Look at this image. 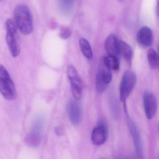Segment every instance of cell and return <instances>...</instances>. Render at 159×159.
I'll list each match as a JSON object with an SVG mask.
<instances>
[{
  "label": "cell",
  "instance_id": "obj_16",
  "mask_svg": "<svg viewBox=\"0 0 159 159\" xmlns=\"http://www.w3.org/2000/svg\"><path fill=\"white\" fill-rule=\"evenodd\" d=\"M79 46L82 53L88 59H91L93 57L92 49L89 43L85 38H81L79 40Z\"/></svg>",
  "mask_w": 159,
  "mask_h": 159
},
{
  "label": "cell",
  "instance_id": "obj_3",
  "mask_svg": "<svg viewBox=\"0 0 159 159\" xmlns=\"http://www.w3.org/2000/svg\"><path fill=\"white\" fill-rule=\"evenodd\" d=\"M6 40L7 46L11 55L13 57H17L20 53V48L17 42L16 35L17 27L15 21L11 19H8L6 22Z\"/></svg>",
  "mask_w": 159,
  "mask_h": 159
},
{
  "label": "cell",
  "instance_id": "obj_20",
  "mask_svg": "<svg viewBox=\"0 0 159 159\" xmlns=\"http://www.w3.org/2000/svg\"><path fill=\"white\" fill-rule=\"evenodd\" d=\"M129 159L126 158V159Z\"/></svg>",
  "mask_w": 159,
  "mask_h": 159
},
{
  "label": "cell",
  "instance_id": "obj_14",
  "mask_svg": "<svg viewBox=\"0 0 159 159\" xmlns=\"http://www.w3.org/2000/svg\"><path fill=\"white\" fill-rule=\"evenodd\" d=\"M41 142L40 133L33 131L27 134L25 138V143L28 146L35 148L38 146Z\"/></svg>",
  "mask_w": 159,
  "mask_h": 159
},
{
  "label": "cell",
  "instance_id": "obj_19",
  "mask_svg": "<svg viewBox=\"0 0 159 159\" xmlns=\"http://www.w3.org/2000/svg\"><path fill=\"white\" fill-rule=\"evenodd\" d=\"M56 132L58 135H61L63 134V130L61 128L58 127L56 128Z\"/></svg>",
  "mask_w": 159,
  "mask_h": 159
},
{
  "label": "cell",
  "instance_id": "obj_17",
  "mask_svg": "<svg viewBox=\"0 0 159 159\" xmlns=\"http://www.w3.org/2000/svg\"><path fill=\"white\" fill-rule=\"evenodd\" d=\"M147 59L151 69L155 70L158 68L159 58L158 54L153 48H150L147 52Z\"/></svg>",
  "mask_w": 159,
  "mask_h": 159
},
{
  "label": "cell",
  "instance_id": "obj_5",
  "mask_svg": "<svg viewBox=\"0 0 159 159\" xmlns=\"http://www.w3.org/2000/svg\"><path fill=\"white\" fill-rule=\"evenodd\" d=\"M112 79L111 70L105 64L102 59L100 61L96 80V89L99 93L106 89Z\"/></svg>",
  "mask_w": 159,
  "mask_h": 159
},
{
  "label": "cell",
  "instance_id": "obj_2",
  "mask_svg": "<svg viewBox=\"0 0 159 159\" xmlns=\"http://www.w3.org/2000/svg\"><path fill=\"white\" fill-rule=\"evenodd\" d=\"M0 93L5 99L14 100L16 95V87L6 69L0 65Z\"/></svg>",
  "mask_w": 159,
  "mask_h": 159
},
{
  "label": "cell",
  "instance_id": "obj_6",
  "mask_svg": "<svg viewBox=\"0 0 159 159\" xmlns=\"http://www.w3.org/2000/svg\"><path fill=\"white\" fill-rule=\"evenodd\" d=\"M67 72L73 96L75 100H80L82 96L83 83L82 80L74 66L69 65L67 68Z\"/></svg>",
  "mask_w": 159,
  "mask_h": 159
},
{
  "label": "cell",
  "instance_id": "obj_11",
  "mask_svg": "<svg viewBox=\"0 0 159 159\" xmlns=\"http://www.w3.org/2000/svg\"><path fill=\"white\" fill-rule=\"evenodd\" d=\"M68 115L72 124L78 125L81 120V111L79 104L76 101H72L68 105Z\"/></svg>",
  "mask_w": 159,
  "mask_h": 159
},
{
  "label": "cell",
  "instance_id": "obj_13",
  "mask_svg": "<svg viewBox=\"0 0 159 159\" xmlns=\"http://www.w3.org/2000/svg\"><path fill=\"white\" fill-rule=\"evenodd\" d=\"M122 56L130 64L133 58V50L129 45L123 41L119 42V56Z\"/></svg>",
  "mask_w": 159,
  "mask_h": 159
},
{
  "label": "cell",
  "instance_id": "obj_21",
  "mask_svg": "<svg viewBox=\"0 0 159 159\" xmlns=\"http://www.w3.org/2000/svg\"><path fill=\"white\" fill-rule=\"evenodd\" d=\"M2 1V0H0V1Z\"/></svg>",
  "mask_w": 159,
  "mask_h": 159
},
{
  "label": "cell",
  "instance_id": "obj_12",
  "mask_svg": "<svg viewBox=\"0 0 159 159\" xmlns=\"http://www.w3.org/2000/svg\"><path fill=\"white\" fill-rule=\"evenodd\" d=\"M119 42L114 34H110L105 40V47L106 52L111 56H119Z\"/></svg>",
  "mask_w": 159,
  "mask_h": 159
},
{
  "label": "cell",
  "instance_id": "obj_4",
  "mask_svg": "<svg viewBox=\"0 0 159 159\" xmlns=\"http://www.w3.org/2000/svg\"><path fill=\"white\" fill-rule=\"evenodd\" d=\"M136 75L132 71L129 70L124 73L120 86V100L125 102L132 92L136 85Z\"/></svg>",
  "mask_w": 159,
  "mask_h": 159
},
{
  "label": "cell",
  "instance_id": "obj_9",
  "mask_svg": "<svg viewBox=\"0 0 159 159\" xmlns=\"http://www.w3.org/2000/svg\"><path fill=\"white\" fill-rule=\"evenodd\" d=\"M107 127L104 123H100L94 128L91 135V141L95 146H101L106 142L107 137Z\"/></svg>",
  "mask_w": 159,
  "mask_h": 159
},
{
  "label": "cell",
  "instance_id": "obj_10",
  "mask_svg": "<svg viewBox=\"0 0 159 159\" xmlns=\"http://www.w3.org/2000/svg\"><path fill=\"white\" fill-rule=\"evenodd\" d=\"M137 40L138 43L143 47L151 46L153 41V32L151 29L146 26L141 28L137 34Z\"/></svg>",
  "mask_w": 159,
  "mask_h": 159
},
{
  "label": "cell",
  "instance_id": "obj_1",
  "mask_svg": "<svg viewBox=\"0 0 159 159\" xmlns=\"http://www.w3.org/2000/svg\"><path fill=\"white\" fill-rule=\"evenodd\" d=\"M14 21L17 29L24 35H29L33 30V23L31 13L25 4H20L14 11Z\"/></svg>",
  "mask_w": 159,
  "mask_h": 159
},
{
  "label": "cell",
  "instance_id": "obj_15",
  "mask_svg": "<svg viewBox=\"0 0 159 159\" xmlns=\"http://www.w3.org/2000/svg\"><path fill=\"white\" fill-rule=\"evenodd\" d=\"M105 64L111 70H118L119 68V61L117 57L108 55L102 58Z\"/></svg>",
  "mask_w": 159,
  "mask_h": 159
},
{
  "label": "cell",
  "instance_id": "obj_18",
  "mask_svg": "<svg viewBox=\"0 0 159 159\" xmlns=\"http://www.w3.org/2000/svg\"><path fill=\"white\" fill-rule=\"evenodd\" d=\"M72 31L68 27H63L60 30L59 36L63 39H67L71 36Z\"/></svg>",
  "mask_w": 159,
  "mask_h": 159
},
{
  "label": "cell",
  "instance_id": "obj_7",
  "mask_svg": "<svg viewBox=\"0 0 159 159\" xmlns=\"http://www.w3.org/2000/svg\"><path fill=\"white\" fill-rule=\"evenodd\" d=\"M127 123L134 144L136 155L139 158L142 159L143 157V145L140 132L136 124L128 116Z\"/></svg>",
  "mask_w": 159,
  "mask_h": 159
},
{
  "label": "cell",
  "instance_id": "obj_8",
  "mask_svg": "<svg viewBox=\"0 0 159 159\" xmlns=\"http://www.w3.org/2000/svg\"><path fill=\"white\" fill-rule=\"evenodd\" d=\"M144 107L146 116L148 119H152L157 108V102L156 96L150 92H146L143 96Z\"/></svg>",
  "mask_w": 159,
  "mask_h": 159
}]
</instances>
